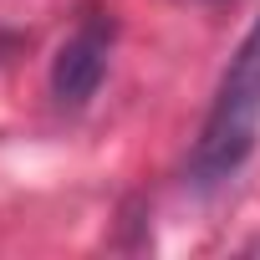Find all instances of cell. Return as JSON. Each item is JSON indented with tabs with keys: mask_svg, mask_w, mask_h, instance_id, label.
Returning <instances> with one entry per match:
<instances>
[{
	"mask_svg": "<svg viewBox=\"0 0 260 260\" xmlns=\"http://www.w3.org/2000/svg\"><path fill=\"white\" fill-rule=\"evenodd\" d=\"M255 138H260V21L245 31V41L235 46V56L214 87L209 117L189 153L194 189H219L224 179H235L245 169V158L255 153Z\"/></svg>",
	"mask_w": 260,
	"mask_h": 260,
	"instance_id": "1",
	"label": "cell"
},
{
	"mask_svg": "<svg viewBox=\"0 0 260 260\" xmlns=\"http://www.w3.org/2000/svg\"><path fill=\"white\" fill-rule=\"evenodd\" d=\"M112 21L107 16H87L51 56V97L61 107H82L102 77H107V56H112Z\"/></svg>",
	"mask_w": 260,
	"mask_h": 260,
	"instance_id": "2",
	"label": "cell"
}]
</instances>
